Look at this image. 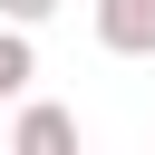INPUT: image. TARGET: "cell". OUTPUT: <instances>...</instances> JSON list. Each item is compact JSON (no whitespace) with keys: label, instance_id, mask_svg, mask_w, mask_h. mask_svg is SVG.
I'll return each instance as SVG.
<instances>
[{"label":"cell","instance_id":"6da1fadb","mask_svg":"<svg viewBox=\"0 0 155 155\" xmlns=\"http://www.w3.org/2000/svg\"><path fill=\"white\" fill-rule=\"evenodd\" d=\"M97 48L155 58V0H97Z\"/></svg>","mask_w":155,"mask_h":155},{"label":"cell","instance_id":"7a4b0ae2","mask_svg":"<svg viewBox=\"0 0 155 155\" xmlns=\"http://www.w3.org/2000/svg\"><path fill=\"white\" fill-rule=\"evenodd\" d=\"M10 145H19V155H68V145H78V116L39 97V107H19V126H10Z\"/></svg>","mask_w":155,"mask_h":155},{"label":"cell","instance_id":"3957f363","mask_svg":"<svg viewBox=\"0 0 155 155\" xmlns=\"http://www.w3.org/2000/svg\"><path fill=\"white\" fill-rule=\"evenodd\" d=\"M29 78H39V58H29V29L10 19V29H0V107H10V97H29Z\"/></svg>","mask_w":155,"mask_h":155},{"label":"cell","instance_id":"277c9868","mask_svg":"<svg viewBox=\"0 0 155 155\" xmlns=\"http://www.w3.org/2000/svg\"><path fill=\"white\" fill-rule=\"evenodd\" d=\"M48 10H58V0H0V19H19V29H39Z\"/></svg>","mask_w":155,"mask_h":155}]
</instances>
